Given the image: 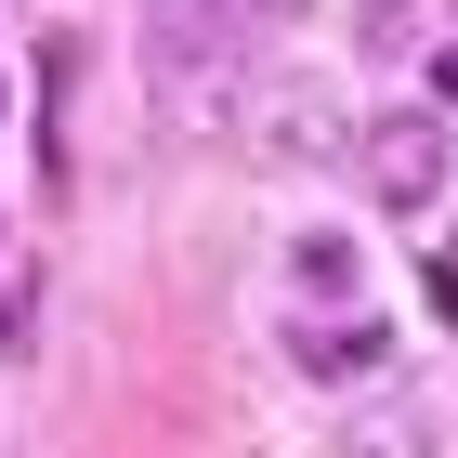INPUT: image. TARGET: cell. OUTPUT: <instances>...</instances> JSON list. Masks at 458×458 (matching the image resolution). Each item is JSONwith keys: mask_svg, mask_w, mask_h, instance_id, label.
Listing matches in <instances>:
<instances>
[{"mask_svg": "<svg viewBox=\"0 0 458 458\" xmlns=\"http://www.w3.org/2000/svg\"><path fill=\"white\" fill-rule=\"evenodd\" d=\"M288 276H301V301H341V288H367V262H353V236H301Z\"/></svg>", "mask_w": 458, "mask_h": 458, "instance_id": "5", "label": "cell"}, {"mask_svg": "<svg viewBox=\"0 0 458 458\" xmlns=\"http://www.w3.org/2000/svg\"><path fill=\"white\" fill-rule=\"evenodd\" d=\"M236 131H249V157H276V171H315V157H353V131H367V118L341 106V79L276 66V79H249Z\"/></svg>", "mask_w": 458, "mask_h": 458, "instance_id": "1", "label": "cell"}, {"mask_svg": "<svg viewBox=\"0 0 458 458\" xmlns=\"http://www.w3.org/2000/svg\"><path fill=\"white\" fill-rule=\"evenodd\" d=\"M288 353H301L315 380H341V367H380L393 327H380V315H301V327H288Z\"/></svg>", "mask_w": 458, "mask_h": 458, "instance_id": "3", "label": "cell"}, {"mask_svg": "<svg viewBox=\"0 0 458 458\" xmlns=\"http://www.w3.org/2000/svg\"><path fill=\"white\" fill-rule=\"evenodd\" d=\"M0 341H13V301H0Z\"/></svg>", "mask_w": 458, "mask_h": 458, "instance_id": "6", "label": "cell"}, {"mask_svg": "<svg viewBox=\"0 0 458 458\" xmlns=\"http://www.w3.org/2000/svg\"><path fill=\"white\" fill-rule=\"evenodd\" d=\"M353 171H367V197H380V210H432V197H445V171H458V131H445V118H420V106H393V118H367V131H353Z\"/></svg>", "mask_w": 458, "mask_h": 458, "instance_id": "2", "label": "cell"}, {"mask_svg": "<svg viewBox=\"0 0 458 458\" xmlns=\"http://www.w3.org/2000/svg\"><path fill=\"white\" fill-rule=\"evenodd\" d=\"M341 458H432V420L420 406H367V420L341 432Z\"/></svg>", "mask_w": 458, "mask_h": 458, "instance_id": "4", "label": "cell"}]
</instances>
